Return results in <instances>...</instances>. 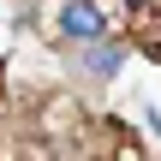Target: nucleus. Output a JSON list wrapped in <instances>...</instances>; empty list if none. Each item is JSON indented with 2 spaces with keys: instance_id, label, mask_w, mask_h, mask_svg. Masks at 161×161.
Listing matches in <instances>:
<instances>
[{
  "instance_id": "f03ea898",
  "label": "nucleus",
  "mask_w": 161,
  "mask_h": 161,
  "mask_svg": "<svg viewBox=\"0 0 161 161\" xmlns=\"http://www.w3.org/2000/svg\"><path fill=\"white\" fill-rule=\"evenodd\" d=\"M78 66H84V78L108 84V78H119V66H125V48H119V42H108V36H96V42H84Z\"/></svg>"
},
{
  "instance_id": "7ed1b4c3",
  "label": "nucleus",
  "mask_w": 161,
  "mask_h": 161,
  "mask_svg": "<svg viewBox=\"0 0 161 161\" xmlns=\"http://www.w3.org/2000/svg\"><path fill=\"white\" fill-rule=\"evenodd\" d=\"M96 6L108 12V24H131V12H137L131 0H96Z\"/></svg>"
},
{
  "instance_id": "f257e3e1",
  "label": "nucleus",
  "mask_w": 161,
  "mask_h": 161,
  "mask_svg": "<svg viewBox=\"0 0 161 161\" xmlns=\"http://www.w3.org/2000/svg\"><path fill=\"white\" fill-rule=\"evenodd\" d=\"M54 30H60L66 42H96V36H108L114 24H108V12H102L96 0H54Z\"/></svg>"
}]
</instances>
